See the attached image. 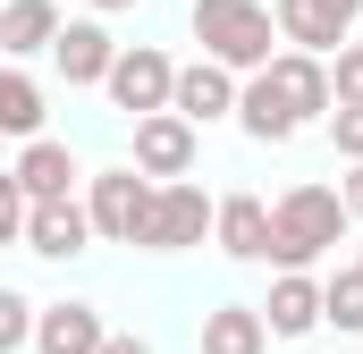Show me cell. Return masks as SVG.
<instances>
[{
  "label": "cell",
  "instance_id": "6da1fadb",
  "mask_svg": "<svg viewBox=\"0 0 363 354\" xmlns=\"http://www.w3.org/2000/svg\"><path fill=\"white\" fill-rule=\"evenodd\" d=\"M338 236H347V194H330V185H287L271 202V262L279 270L321 262Z\"/></svg>",
  "mask_w": 363,
  "mask_h": 354
},
{
  "label": "cell",
  "instance_id": "7a4b0ae2",
  "mask_svg": "<svg viewBox=\"0 0 363 354\" xmlns=\"http://www.w3.org/2000/svg\"><path fill=\"white\" fill-rule=\"evenodd\" d=\"M271 34H279V17L262 0H194V42H203V59H220V68H237V76H254V68L271 59Z\"/></svg>",
  "mask_w": 363,
  "mask_h": 354
},
{
  "label": "cell",
  "instance_id": "3957f363",
  "mask_svg": "<svg viewBox=\"0 0 363 354\" xmlns=\"http://www.w3.org/2000/svg\"><path fill=\"white\" fill-rule=\"evenodd\" d=\"M93 211V236H110V245H144V219H152V177L144 169H101L85 194Z\"/></svg>",
  "mask_w": 363,
  "mask_h": 354
},
{
  "label": "cell",
  "instance_id": "277c9868",
  "mask_svg": "<svg viewBox=\"0 0 363 354\" xmlns=\"http://www.w3.org/2000/svg\"><path fill=\"white\" fill-rule=\"evenodd\" d=\"M254 76H262V93H271V101L296 118V127L330 110V59H321V51H271Z\"/></svg>",
  "mask_w": 363,
  "mask_h": 354
},
{
  "label": "cell",
  "instance_id": "5b68a950",
  "mask_svg": "<svg viewBox=\"0 0 363 354\" xmlns=\"http://www.w3.org/2000/svg\"><path fill=\"white\" fill-rule=\"evenodd\" d=\"M203 228H211V194L186 185V177H161V185H152L144 245H152V253H186V245H203Z\"/></svg>",
  "mask_w": 363,
  "mask_h": 354
},
{
  "label": "cell",
  "instance_id": "8992f818",
  "mask_svg": "<svg viewBox=\"0 0 363 354\" xmlns=\"http://www.w3.org/2000/svg\"><path fill=\"white\" fill-rule=\"evenodd\" d=\"M110 101L127 110V118H144V110H169V85H178V59L169 51H152V42H135V51H118L110 59Z\"/></svg>",
  "mask_w": 363,
  "mask_h": 354
},
{
  "label": "cell",
  "instance_id": "52a82bcc",
  "mask_svg": "<svg viewBox=\"0 0 363 354\" xmlns=\"http://www.w3.org/2000/svg\"><path fill=\"white\" fill-rule=\"evenodd\" d=\"M93 245V211L77 194H43V202H26V253H43V262H77Z\"/></svg>",
  "mask_w": 363,
  "mask_h": 354
},
{
  "label": "cell",
  "instance_id": "ba28073f",
  "mask_svg": "<svg viewBox=\"0 0 363 354\" xmlns=\"http://www.w3.org/2000/svg\"><path fill=\"white\" fill-rule=\"evenodd\" d=\"M271 17H279V42L330 59V51L347 42V25L363 17V0H271Z\"/></svg>",
  "mask_w": 363,
  "mask_h": 354
},
{
  "label": "cell",
  "instance_id": "9c48e42d",
  "mask_svg": "<svg viewBox=\"0 0 363 354\" xmlns=\"http://www.w3.org/2000/svg\"><path fill=\"white\" fill-rule=\"evenodd\" d=\"M135 169H144V177H186V169H194V118L144 110V118H135Z\"/></svg>",
  "mask_w": 363,
  "mask_h": 354
},
{
  "label": "cell",
  "instance_id": "30bf717a",
  "mask_svg": "<svg viewBox=\"0 0 363 354\" xmlns=\"http://www.w3.org/2000/svg\"><path fill=\"white\" fill-rule=\"evenodd\" d=\"M211 236H220L228 262H271V202H262V194H228V202H211Z\"/></svg>",
  "mask_w": 363,
  "mask_h": 354
},
{
  "label": "cell",
  "instance_id": "8fae6325",
  "mask_svg": "<svg viewBox=\"0 0 363 354\" xmlns=\"http://www.w3.org/2000/svg\"><path fill=\"white\" fill-rule=\"evenodd\" d=\"M169 110H178V118H194V127H211V118H237V68H220V59H194V68H178Z\"/></svg>",
  "mask_w": 363,
  "mask_h": 354
},
{
  "label": "cell",
  "instance_id": "7c38bea8",
  "mask_svg": "<svg viewBox=\"0 0 363 354\" xmlns=\"http://www.w3.org/2000/svg\"><path fill=\"white\" fill-rule=\"evenodd\" d=\"M51 59H60V76H68V85H101V76H110V59H118V42H110V25L77 17V25H60V34H51Z\"/></svg>",
  "mask_w": 363,
  "mask_h": 354
},
{
  "label": "cell",
  "instance_id": "4fadbf2b",
  "mask_svg": "<svg viewBox=\"0 0 363 354\" xmlns=\"http://www.w3.org/2000/svg\"><path fill=\"white\" fill-rule=\"evenodd\" d=\"M101 338H110V329H101L93 304H43V312H34V346L43 354H101Z\"/></svg>",
  "mask_w": 363,
  "mask_h": 354
},
{
  "label": "cell",
  "instance_id": "5bb4252c",
  "mask_svg": "<svg viewBox=\"0 0 363 354\" xmlns=\"http://www.w3.org/2000/svg\"><path fill=\"white\" fill-rule=\"evenodd\" d=\"M262 329H271V338H304V329H321V287H313L304 270H279V278H271Z\"/></svg>",
  "mask_w": 363,
  "mask_h": 354
},
{
  "label": "cell",
  "instance_id": "9a60e30c",
  "mask_svg": "<svg viewBox=\"0 0 363 354\" xmlns=\"http://www.w3.org/2000/svg\"><path fill=\"white\" fill-rule=\"evenodd\" d=\"M17 185H26V202H43V194H77V152L51 144V135H26V152H17Z\"/></svg>",
  "mask_w": 363,
  "mask_h": 354
},
{
  "label": "cell",
  "instance_id": "2e32d148",
  "mask_svg": "<svg viewBox=\"0 0 363 354\" xmlns=\"http://www.w3.org/2000/svg\"><path fill=\"white\" fill-rule=\"evenodd\" d=\"M51 34H60L51 0H0V59H34V51H51Z\"/></svg>",
  "mask_w": 363,
  "mask_h": 354
},
{
  "label": "cell",
  "instance_id": "e0dca14e",
  "mask_svg": "<svg viewBox=\"0 0 363 354\" xmlns=\"http://www.w3.org/2000/svg\"><path fill=\"white\" fill-rule=\"evenodd\" d=\"M271 329H262V304H220L203 312V354H262Z\"/></svg>",
  "mask_w": 363,
  "mask_h": 354
},
{
  "label": "cell",
  "instance_id": "ac0fdd59",
  "mask_svg": "<svg viewBox=\"0 0 363 354\" xmlns=\"http://www.w3.org/2000/svg\"><path fill=\"white\" fill-rule=\"evenodd\" d=\"M0 135H43V85L26 68H0Z\"/></svg>",
  "mask_w": 363,
  "mask_h": 354
},
{
  "label": "cell",
  "instance_id": "d6986e66",
  "mask_svg": "<svg viewBox=\"0 0 363 354\" xmlns=\"http://www.w3.org/2000/svg\"><path fill=\"white\" fill-rule=\"evenodd\" d=\"M237 127H245L254 144H287V135H296V118L262 93V76H254V85H237Z\"/></svg>",
  "mask_w": 363,
  "mask_h": 354
},
{
  "label": "cell",
  "instance_id": "ffe728a7",
  "mask_svg": "<svg viewBox=\"0 0 363 354\" xmlns=\"http://www.w3.org/2000/svg\"><path fill=\"white\" fill-rule=\"evenodd\" d=\"M321 321H338V329H363V270H338V278L321 287Z\"/></svg>",
  "mask_w": 363,
  "mask_h": 354
},
{
  "label": "cell",
  "instance_id": "44dd1931",
  "mask_svg": "<svg viewBox=\"0 0 363 354\" xmlns=\"http://www.w3.org/2000/svg\"><path fill=\"white\" fill-rule=\"evenodd\" d=\"M330 101H363V42L330 51Z\"/></svg>",
  "mask_w": 363,
  "mask_h": 354
},
{
  "label": "cell",
  "instance_id": "7402d4cb",
  "mask_svg": "<svg viewBox=\"0 0 363 354\" xmlns=\"http://www.w3.org/2000/svg\"><path fill=\"white\" fill-rule=\"evenodd\" d=\"M26 338H34V304H26L17 287H0V354H17Z\"/></svg>",
  "mask_w": 363,
  "mask_h": 354
},
{
  "label": "cell",
  "instance_id": "603a6c76",
  "mask_svg": "<svg viewBox=\"0 0 363 354\" xmlns=\"http://www.w3.org/2000/svg\"><path fill=\"white\" fill-rule=\"evenodd\" d=\"M0 245H26V185H17V169H0Z\"/></svg>",
  "mask_w": 363,
  "mask_h": 354
},
{
  "label": "cell",
  "instance_id": "cb8c5ba5",
  "mask_svg": "<svg viewBox=\"0 0 363 354\" xmlns=\"http://www.w3.org/2000/svg\"><path fill=\"white\" fill-rule=\"evenodd\" d=\"M330 144L347 161H363V101H330Z\"/></svg>",
  "mask_w": 363,
  "mask_h": 354
},
{
  "label": "cell",
  "instance_id": "d4e9b609",
  "mask_svg": "<svg viewBox=\"0 0 363 354\" xmlns=\"http://www.w3.org/2000/svg\"><path fill=\"white\" fill-rule=\"evenodd\" d=\"M338 194H347V219H363V161H355V177H347Z\"/></svg>",
  "mask_w": 363,
  "mask_h": 354
},
{
  "label": "cell",
  "instance_id": "484cf974",
  "mask_svg": "<svg viewBox=\"0 0 363 354\" xmlns=\"http://www.w3.org/2000/svg\"><path fill=\"white\" fill-rule=\"evenodd\" d=\"M101 354H152L144 338H101Z\"/></svg>",
  "mask_w": 363,
  "mask_h": 354
},
{
  "label": "cell",
  "instance_id": "4316f807",
  "mask_svg": "<svg viewBox=\"0 0 363 354\" xmlns=\"http://www.w3.org/2000/svg\"><path fill=\"white\" fill-rule=\"evenodd\" d=\"M93 8H135V0H93Z\"/></svg>",
  "mask_w": 363,
  "mask_h": 354
},
{
  "label": "cell",
  "instance_id": "83f0119b",
  "mask_svg": "<svg viewBox=\"0 0 363 354\" xmlns=\"http://www.w3.org/2000/svg\"><path fill=\"white\" fill-rule=\"evenodd\" d=\"M355 270H363V262H355Z\"/></svg>",
  "mask_w": 363,
  "mask_h": 354
}]
</instances>
